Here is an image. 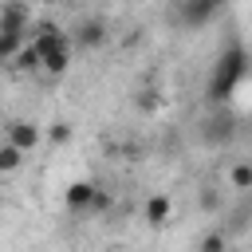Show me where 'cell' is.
<instances>
[{"label":"cell","mask_w":252,"mask_h":252,"mask_svg":"<svg viewBox=\"0 0 252 252\" xmlns=\"http://www.w3.org/2000/svg\"><path fill=\"white\" fill-rule=\"evenodd\" d=\"M142 217H146L150 228H161V224H169V217H173V201H169L165 193H154V197H146Z\"/></svg>","instance_id":"cell-6"},{"label":"cell","mask_w":252,"mask_h":252,"mask_svg":"<svg viewBox=\"0 0 252 252\" xmlns=\"http://www.w3.org/2000/svg\"><path fill=\"white\" fill-rule=\"evenodd\" d=\"M110 209V189H102L98 185V193H94V205H91V217H102Z\"/></svg>","instance_id":"cell-15"},{"label":"cell","mask_w":252,"mask_h":252,"mask_svg":"<svg viewBox=\"0 0 252 252\" xmlns=\"http://www.w3.org/2000/svg\"><path fill=\"white\" fill-rule=\"evenodd\" d=\"M94 193H98L94 181H71V185L63 189V205H67V213H91Z\"/></svg>","instance_id":"cell-5"},{"label":"cell","mask_w":252,"mask_h":252,"mask_svg":"<svg viewBox=\"0 0 252 252\" xmlns=\"http://www.w3.org/2000/svg\"><path fill=\"white\" fill-rule=\"evenodd\" d=\"M28 43V35H16V32H4L0 28V63H12V55Z\"/></svg>","instance_id":"cell-12"},{"label":"cell","mask_w":252,"mask_h":252,"mask_svg":"<svg viewBox=\"0 0 252 252\" xmlns=\"http://www.w3.org/2000/svg\"><path fill=\"white\" fill-rule=\"evenodd\" d=\"M47 138H51L55 146H63V142H71V122H51V130H47Z\"/></svg>","instance_id":"cell-14"},{"label":"cell","mask_w":252,"mask_h":252,"mask_svg":"<svg viewBox=\"0 0 252 252\" xmlns=\"http://www.w3.org/2000/svg\"><path fill=\"white\" fill-rule=\"evenodd\" d=\"M32 43L39 47L47 75H67V67H71V47H75L71 32H59L55 24H39L35 35H32Z\"/></svg>","instance_id":"cell-2"},{"label":"cell","mask_w":252,"mask_h":252,"mask_svg":"<svg viewBox=\"0 0 252 252\" xmlns=\"http://www.w3.org/2000/svg\"><path fill=\"white\" fill-rule=\"evenodd\" d=\"M4 138H8V142H16L24 154H32V150L43 142V130H39L32 118H12V122L4 126Z\"/></svg>","instance_id":"cell-4"},{"label":"cell","mask_w":252,"mask_h":252,"mask_svg":"<svg viewBox=\"0 0 252 252\" xmlns=\"http://www.w3.org/2000/svg\"><path fill=\"white\" fill-rule=\"evenodd\" d=\"M248 217H252V189H248Z\"/></svg>","instance_id":"cell-16"},{"label":"cell","mask_w":252,"mask_h":252,"mask_svg":"<svg viewBox=\"0 0 252 252\" xmlns=\"http://www.w3.org/2000/svg\"><path fill=\"white\" fill-rule=\"evenodd\" d=\"M20 165H24V150H20L16 142H8V138H4V142H0V177L16 173Z\"/></svg>","instance_id":"cell-11"},{"label":"cell","mask_w":252,"mask_h":252,"mask_svg":"<svg viewBox=\"0 0 252 252\" xmlns=\"http://www.w3.org/2000/svg\"><path fill=\"white\" fill-rule=\"evenodd\" d=\"M71 39H75L79 47H102V43H106V24H102V20H83V24L71 32Z\"/></svg>","instance_id":"cell-7"},{"label":"cell","mask_w":252,"mask_h":252,"mask_svg":"<svg viewBox=\"0 0 252 252\" xmlns=\"http://www.w3.org/2000/svg\"><path fill=\"white\" fill-rule=\"evenodd\" d=\"M220 8H224V0H181L177 4V16H181L185 28H205Z\"/></svg>","instance_id":"cell-3"},{"label":"cell","mask_w":252,"mask_h":252,"mask_svg":"<svg viewBox=\"0 0 252 252\" xmlns=\"http://www.w3.org/2000/svg\"><path fill=\"white\" fill-rule=\"evenodd\" d=\"M201 252H220V248H228V232H220V228H213V232H205L201 236V244H197Z\"/></svg>","instance_id":"cell-13"},{"label":"cell","mask_w":252,"mask_h":252,"mask_svg":"<svg viewBox=\"0 0 252 252\" xmlns=\"http://www.w3.org/2000/svg\"><path fill=\"white\" fill-rule=\"evenodd\" d=\"M0 28H4V32H16V35H28L32 20H28V12H24L20 4H4V8H0Z\"/></svg>","instance_id":"cell-8"},{"label":"cell","mask_w":252,"mask_h":252,"mask_svg":"<svg viewBox=\"0 0 252 252\" xmlns=\"http://www.w3.org/2000/svg\"><path fill=\"white\" fill-rule=\"evenodd\" d=\"M228 189H236V193L252 189V158H240L228 165Z\"/></svg>","instance_id":"cell-9"},{"label":"cell","mask_w":252,"mask_h":252,"mask_svg":"<svg viewBox=\"0 0 252 252\" xmlns=\"http://www.w3.org/2000/svg\"><path fill=\"white\" fill-rule=\"evenodd\" d=\"M12 67H16V71H43V55H39V47L28 39V43L12 55Z\"/></svg>","instance_id":"cell-10"},{"label":"cell","mask_w":252,"mask_h":252,"mask_svg":"<svg viewBox=\"0 0 252 252\" xmlns=\"http://www.w3.org/2000/svg\"><path fill=\"white\" fill-rule=\"evenodd\" d=\"M248 51H244V43H224L220 47V55H217V63H213V75H209V98L213 102H228L232 98V91L240 87V79L248 75Z\"/></svg>","instance_id":"cell-1"}]
</instances>
